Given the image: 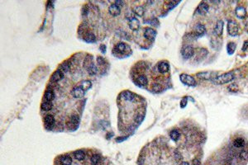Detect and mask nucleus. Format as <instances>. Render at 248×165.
I'll return each mask as SVG.
<instances>
[{
	"mask_svg": "<svg viewBox=\"0 0 248 165\" xmlns=\"http://www.w3.org/2000/svg\"><path fill=\"white\" fill-rule=\"evenodd\" d=\"M227 31L230 36L232 37L237 36L239 32V26L237 22H235L234 20H230L227 23Z\"/></svg>",
	"mask_w": 248,
	"mask_h": 165,
	"instance_id": "8",
	"label": "nucleus"
},
{
	"mask_svg": "<svg viewBox=\"0 0 248 165\" xmlns=\"http://www.w3.org/2000/svg\"><path fill=\"white\" fill-rule=\"evenodd\" d=\"M234 73H232V72H230V73H223V74L219 75V76H216L212 81L215 84H224V83L232 81L234 79Z\"/></svg>",
	"mask_w": 248,
	"mask_h": 165,
	"instance_id": "4",
	"label": "nucleus"
},
{
	"mask_svg": "<svg viewBox=\"0 0 248 165\" xmlns=\"http://www.w3.org/2000/svg\"><path fill=\"white\" fill-rule=\"evenodd\" d=\"M156 36V30L152 28H146L143 29V37L144 38L149 41H154Z\"/></svg>",
	"mask_w": 248,
	"mask_h": 165,
	"instance_id": "9",
	"label": "nucleus"
},
{
	"mask_svg": "<svg viewBox=\"0 0 248 165\" xmlns=\"http://www.w3.org/2000/svg\"><path fill=\"white\" fill-rule=\"evenodd\" d=\"M55 93L53 87H51V86H48L47 88L46 89L45 91V93H44V97H43V102H53L54 100H55Z\"/></svg>",
	"mask_w": 248,
	"mask_h": 165,
	"instance_id": "11",
	"label": "nucleus"
},
{
	"mask_svg": "<svg viewBox=\"0 0 248 165\" xmlns=\"http://www.w3.org/2000/svg\"><path fill=\"white\" fill-rule=\"evenodd\" d=\"M179 165H190V164H188V162H186V161H182V162L179 164Z\"/></svg>",
	"mask_w": 248,
	"mask_h": 165,
	"instance_id": "33",
	"label": "nucleus"
},
{
	"mask_svg": "<svg viewBox=\"0 0 248 165\" xmlns=\"http://www.w3.org/2000/svg\"><path fill=\"white\" fill-rule=\"evenodd\" d=\"M244 47L243 48H242V51H246V49H247V46H248V41H245V43H244Z\"/></svg>",
	"mask_w": 248,
	"mask_h": 165,
	"instance_id": "31",
	"label": "nucleus"
},
{
	"mask_svg": "<svg viewBox=\"0 0 248 165\" xmlns=\"http://www.w3.org/2000/svg\"><path fill=\"white\" fill-rule=\"evenodd\" d=\"M132 51L130 46L125 42H118L113 50V54L118 58H125L131 55Z\"/></svg>",
	"mask_w": 248,
	"mask_h": 165,
	"instance_id": "3",
	"label": "nucleus"
},
{
	"mask_svg": "<svg viewBox=\"0 0 248 165\" xmlns=\"http://www.w3.org/2000/svg\"><path fill=\"white\" fill-rule=\"evenodd\" d=\"M233 145L236 148H242V147L245 146V140H244L243 138L238 137L235 139L234 141H233Z\"/></svg>",
	"mask_w": 248,
	"mask_h": 165,
	"instance_id": "23",
	"label": "nucleus"
},
{
	"mask_svg": "<svg viewBox=\"0 0 248 165\" xmlns=\"http://www.w3.org/2000/svg\"><path fill=\"white\" fill-rule=\"evenodd\" d=\"M144 12H145V8H144V7H142V6H137V7L135 8V10H134V13H137V15H139V16H142Z\"/></svg>",
	"mask_w": 248,
	"mask_h": 165,
	"instance_id": "28",
	"label": "nucleus"
},
{
	"mask_svg": "<svg viewBox=\"0 0 248 165\" xmlns=\"http://www.w3.org/2000/svg\"><path fill=\"white\" fill-rule=\"evenodd\" d=\"M121 7H119L118 5H117L115 3L112 4L108 8V13H110L111 16L113 17H118L119 16L121 13Z\"/></svg>",
	"mask_w": 248,
	"mask_h": 165,
	"instance_id": "14",
	"label": "nucleus"
},
{
	"mask_svg": "<svg viewBox=\"0 0 248 165\" xmlns=\"http://www.w3.org/2000/svg\"><path fill=\"white\" fill-rule=\"evenodd\" d=\"M44 126L45 128L48 130H52L53 129L55 128L56 126V119H55V116L52 114H46L44 118Z\"/></svg>",
	"mask_w": 248,
	"mask_h": 165,
	"instance_id": "5",
	"label": "nucleus"
},
{
	"mask_svg": "<svg viewBox=\"0 0 248 165\" xmlns=\"http://www.w3.org/2000/svg\"><path fill=\"white\" fill-rule=\"evenodd\" d=\"M100 50H101V51H103V53H105V52H106V46H100Z\"/></svg>",
	"mask_w": 248,
	"mask_h": 165,
	"instance_id": "32",
	"label": "nucleus"
},
{
	"mask_svg": "<svg viewBox=\"0 0 248 165\" xmlns=\"http://www.w3.org/2000/svg\"><path fill=\"white\" fill-rule=\"evenodd\" d=\"M239 159L242 161L247 160L248 159V151L246 149H243L242 151L240 152L239 154Z\"/></svg>",
	"mask_w": 248,
	"mask_h": 165,
	"instance_id": "27",
	"label": "nucleus"
},
{
	"mask_svg": "<svg viewBox=\"0 0 248 165\" xmlns=\"http://www.w3.org/2000/svg\"><path fill=\"white\" fill-rule=\"evenodd\" d=\"M197 77L201 79H204V80H213L216 77V73L214 74L210 72H203V73H198Z\"/></svg>",
	"mask_w": 248,
	"mask_h": 165,
	"instance_id": "17",
	"label": "nucleus"
},
{
	"mask_svg": "<svg viewBox=\"0 0 248 165\" xmlns=\"http://www.w3.org/2000/svg\"><path fill=\"white\" fill-rule=\"evenodd\" d=\"M128 25H129V28L132 30V31H137L138 29L140 28V22L136 17H133V18H131L130 20H128Z\"/></svg>",
	"mask_w": 248,
	"mask_h": 165,
	"instance_id": "15",
	"label": "nucleus"
},
{
	"mask_svg": "<svg viewBox=\"0 0 248 165\" xmlns=\"http://www.w3.org/2000/svg\"><path fill=\"white\" fill-rule=\"evenodd\" d=\"M235 13H236V16L238 18H244L247 16V10H246V8L244 7L238 6L235 9Z\"/></svg>",
	"mask_w": 248,
	"mask_h": 165,
	"instance_id": "18",
	"label": "nucleus"
},
{
	"mask_svg": "<svg viewBox=\"0 0 248 165\" xmlns=\"http://www.w3.org/2000/svg\"><path fill=\"white\" fill-rule=\"evenodd\" d=\"M208 5L206 3H202V4H200V5L198 7L197 10H196V12H197L198 13V14H205L208 12Z\"/></svg>",
	"mask_w": 248,
	"mask_h": 165,
	"instance_id": "21",
	"label": "nucleus"
},
{
	"mask_svg": "<svg viewBox=\"0 0 248 165\" xmlns=\"http://www.w3.org/2000/svg\"><path fill=\"white\" fill-rule=\"evenodd\" d=\"M187 101H188L187 97H184V98L181 100V102H180V106H181V107H184L185 106L187 105Z\"/></svg>",
	"mask_w": 248,
	"mask_h": 165,
	"instance_id": "30",
	"label": "nucleus"
},
{
	"mask_svg": "<svg viewBox=\"0 0 248 165\" xmlns=\"http://www.w3.org/2000/svg\"><path fill=\"white\" fill-rule=\"evenodd\" d=\"M246 29H247V32H248V23H247V25H246Z\"/></svg>",
	"mask_w": 248,
	"mask_h": 165,
	"instance_id": "34",
	"label": "nucleus"
},
{
	"mask_svg": "<svg viewBox=\"0 0 248 165\" xmlns=\"http://www.w3.org/2000/svg\"><path fill=\"white\" fill-rule=\"evenodd\" d=\"M69 94L74 99H81L84 97L85 91L78 84L77 86H74L70 89Z\"/></svg>",
	"mask_w": 248,
	"mask_h": 165,
	"instance_id": "6",
	"label": "nucleus"
},
{
	"mask_svg": "<svg viewBox=\"0 0 248 165\" xmlns=\"http://www.w3.org/2000/svg\"><path fill=\"white\" fill-rule=\"evenodd\" d=\"M227 50L228 54L232 55L235 51V50H236V44H235L234 42H229V43L227 44Z\"/></svg>",
	"mask_w": 248,
	"mask_h": 165,
	"instance_id": "26",
	"label": "nucleus"
},
{
	"mask_svg": "<svg viewBox=\"0 0 248 165\" xmlns=\"http://www.w3.org/2000/svg\"><path fill=\"white\" fill-rule=\"evenodd\" d=\"M222 28H223V23L222 21H218L216 24V27L214 28V33L217 36H221L222 34Z\"/></svg>",
	"mask_w": 248,
	"mask_h": 165,
	"instance_id": "20",
	"label": "nucleus"
},
{
	"mask_svg": "<svg viewBox=\"0 0 248 165\" xmlns=\"http://www.w3.org/2000/svg\"><path fill=\"white\" fill-rule=\"evenodd\" d=\"M229 89L230 91H232V92H235V91H237V86L236 85V84H232V85H230L229 86Z\"/></svg>",
	"mask_w": 248,
	"mask_h": 165,
	"instance_id": "29",
	"label": "nucleus"
},
{
	"mask_svg": "<svg viewBox=\"0 0 248 165\" xmlns=\"http://www.w3.org/2000/svg\"><path fill=\"white\" fill-rule=\"evenodd\" d=\"M64 72H63L62 70H60V69L58 68V69H56L55 72L53 73V74L51 75V79H50L51 83H52V84L58 83V82H60V81L64 78Z\"/></svg>",
	"mask_w": 248,
	"mask_h": 165,
	"instance_id": "10",
	"label": "nucleus"
},
{
	"mask_svg": "<svg viewBox=\"0 0 248 165\" xmlns=\"http://www.w3.org/2000/svg\"><path fill=\"white\" fill-rule=\"evenodd\" d=\"M156 67L158 72L163 75H167L170 72V64L167 61L163 60V61H159L156 64Z\"/></svg>",
	"mask_w": 248,
	"mask_h": 165,
	"instance_id": "7",
	"label": "nucleus"
},
{
	"mask_svg": "<svg viewBox=\"0 0 248 165\" xmlns=\"http://www.w3.org/2000/svg\"><path fill=\"white\" fill-rule=\"evenodd\" d=\"M78 84L86 92V91H88V90L91 87V86H92V82H91L90 80L85 79V80H82V81L79 82Z\"/></svg>",
	"mask_w": 248,
	"mask_h": 165,
	"instance_id": "19",
	"label": "nucleus"
},
{
	"mask_svg": "<svg viewBox=\"0 0 248 165\" xmlns=\"http://www.w3.org/2000/svg\"><path fill=\"white\" fill-rule=\"evenodd\" d=\"M206 32V28L202 24H197L195 27V32L193 33V37H203Z\"/></svg>",
	"mask_w": 248,
	"mask_h": 165,
	"instance_id": "16",
	"label": "nucleus"
},
{
	"mask_svg": "<svg viewBox=\"0 0 248 165\" xmlns=\"http://www.w3.org/2000/svg\"><path fill=\"white\" fill-rule=\"evenodd\" d=\"M117 34H118L121 38L125 39V40H130V38H131V36L129 35V33H128L127 32H124V31L121 30V29L117 31Z\"/></svg>",
	"mask_w": 248,
	"mask_h": 165,
	"instance_id": "25",
	"label": "nucleus"
},
{
	"mask_svg": "<svg viewBox=\"0 0 248 165\" xmlns=\"http://www.w3.org/2000/svg\"><path fill=\"white\" fill-rule=\"evenodd\" d=\"M55 165H112L110 161L103 158L94 149H78L71 153L60 154L55 159Z\"/></svg>",
	"mask_w": 248,
	"mask_h": 165,
	"instance_id": "2",
	"label": "nucleus"
},
{
	"mask_svg": "<svg viewBox=\"0 0 248 165\" xmlns=\"http://www.w3.org/2000/svg\"><path fill=\"white\" fill-rule=\"evenodd\" d=\"M181 54H182L183 58L185 60L190 59L194 55V49L191 46H184V48L182 49Z\"/></svg>",
	"mask_w": 248,
	"mask_h": 165,
	"instance_id": "13",
	"label": "nucleus"
},
{
	"mask_svg": "<svg viewBox=\"0 0 248 165\" xmlns=\"http://www.w3.org/2000/svg\"><path fill=\"white\" fill-rule=\"evenodd\" d=\"M179 78H180L181 82H183L184 84H185V85L191 86V87H194L196 85L195 79L192 76H190V75L185 74V73H182V74H180Z\"/></svg>",
	"mask_w": 248,
	"mask_h": 165,
	"instance_id": "12",
	"label": "nucleus"
},
{
	"mask_svg": "<svg viewBox=\"0 0 248 165\" xmlns=\"http://www.w3.org/2000/svg\"><path fill=\"white\" fill-rule=\"evenodd\" d=\"M170 137L172 140L177 141L180 137V132L178 130H173L170 132Z\"/></svg>",
	"mask_w": 248,
	"mask_h": 165,
	"instance_id": "24",
	"label": "nucleus"
},
{
	"mask_svg": "<svg viewBox=\"0 0 248 165\" xmlns=\"http://www.w3.org/2000/svg\"><path fill=\"white\" fill-rule=\"evenodd\" d=\"M41 109L44 111H50L53 109V102H43L41 103Z\"/></svg>",
	"mask_w": 248,
	"mask_h": 165,
	"instance_id": "22",
	"label": "nucleus"
},
{
	"mask_svg": "<svg viewBox=\"0 0 248 165\" xmlns=\"http://www.w3.org/2000/svg\"><path fill=\"white\" fill-rule=\"evenodd\" d=\"M118 99L119 106L118 129L123 133L133 132L143 121L146 112L132 111L145 100L143 97L130 91L122 92Z\"/></svg>",
	"mask_w": 248,
	"mask_h": 165,
	"instance_id": "1",
	"label": "nucleus"
}]
</instances>
